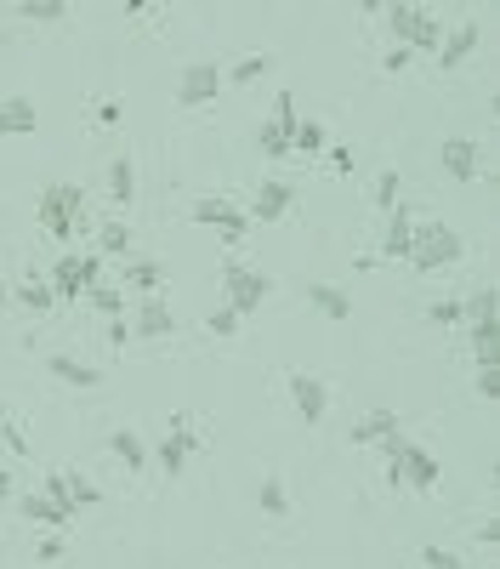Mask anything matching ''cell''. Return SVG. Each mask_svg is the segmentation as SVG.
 Wrapping results in <instances>:
<instances>
[{
    "label": "cell",
    "mask_w": 500,
    "mask_h": 569,
    "mask_svg": "<svg viewBox=\"0 0 500 569\" xmlns=\"http://www.w3.org/2000/svg\"><path fill=\"white\" fill-rule=\"evenodd\" d=\"M216 92H222V63H211V57H193L177 74V103L182 109H205V103H216Z\"/></svg>",
    "instance_id": "1"
},
{
    "label": "cell",
    "mask_w": 500,
    "mask_h": 569,
    "mask_svg": "<svg viewBox=\"0 0 500 569\" xmlns=\"http://www.w3.org/2000/svg\"><path fill=\"white\" fill-rule=\"evenodd\" d=\"M393 34L398 46H438V17H432L426 6H393Z\"/></svg>",
    "instance_id": "2"
},
{
    "label": "cell",
    "mask_w": 500,
    "mask_h": 569,
    "mask_svg": "<svg viewBox=\"0 0 500 569\" xmlns=\"http://www.w3.org/2000/svg\"><path fill=\"white\" fill-rule=\"evenodd\" d=\"M80 205H85V194H80V188H69V182H63V188H52V194L40 200V217H46V222L57 228V234H69V217H74Z\"/></svg>",
    "instance_id": "3"
},
{
    "label": "cell",
    "mask_w": 500,
    "mask_h": 569,
    "mask_svg": "<svg viewBox=\"0 0 500 569\" xmlns=\"http://www.w3.org/2000/svg\"><path fill=\"white\" fill-rule=\"evenodd\" d=\"M188 450H193V433H188V416H171V438L160 445V467L177 478L188 467Z\"/></svg>",
    "instance_id": "4"
},
{
    "label": "cell",
    "mask_w": 500,
    "mask_h": 569,
    "mask_svg": "<svg viewBox=\"0 0 500 569\" xmlns=\"http://www.w3.org/2000/svg\"><path fill=\"white\" fill-rule=\"evenodd\" d=\"M290 393H296V410H301V421H313V427H319V421H324V405H330V398H324V382H319V376H290Z\"/></svg>",
    "instance_id": "5"
},
{
    "label": "cell",
    "mask_w": 500,
    "mask_h": 569,
    "mask_svg": "<svg viewBox=\"0 0 500 569\" xmlns=\"http://www.w3.org/2000/svg\"><path fill=\"white\" fill-rule=\"evenodd\" d=\"M421 240H432V245H409V257H416L421 268H438V262H449V257H461V240H455L449 228H426Z\"/></svg>",
    "instance_id": "6"
},
{
    "label": "cell",
    "mask_w": 500,
    "mask_h": 569,
    "mask_svg": "<svg viewBox=\"0 0 500 569\" xmlns=\"http://www.w3.org/2000/svg\"><path fill=\"white\" fill-rule=\"evenodd\" d=\"M228 297H233V313H239V308H256V302L268 297V280H262V273L233 268V273H228Z\"/></svg>",
    "instance_id": "7"
},
{
    "label": "cell",
    "mask_w": 500,
    "mask_h": 569,
    "mask_svg": "<svg viewBox=\"0 0 500 569\" xmlns=\"http://www.w3.org/2000/svg\"><path fill=\"white\" fill-rule=\"evenodd\" d=\"M17 513H24L29 524H52V530H63V524L74 518V513H63L52 495H24V501H17Z\"/></svg>",
    "instance_id": "8"
},
{
    "label": "cell",
    "mask_w": 500,
    "mask_h": 569,
    "mask_svg": "<svg viewBox=\"0 0 500 569\" xmlns=\"http://www.w3.org/2000/svg\"><path fill=\"white\" fill-rule=\"evenodd\" d=\"M477 34H484V29H477V24H461V29H455V34L444 40V46H438V52H444V57H438V63H444V69H461V63L472 57V46H477Z\"/></svg>",
    "instance_id": "9"
},
{
    "label": "cell",
    "mask_w": 500,
    "mask_h": 569,
    "mask_svg": "<svg viewBox=\"0 0 500 569\" xmlns=\"http://www.w3.org/2000/svg\"><path fill=\"white\" fill-rule=\"evenodd\" d=\"M444 165L461 182H472L477 177V142H466V137H455V142H444Z\"/></svg>",
    "instance_id": "10"
},
{
    "label": "cell",
    "mask_w": 500,
    "mask_h": 569,
    "mask_svg": "<svg viewBox=\"0 0 500 569\" xmlns=\"http://www.w3.org/2000/svg\"><path fill=\"white\" fill-rule=\"evenodd\" d=\"M108 450H114L132 473H142V467H148V445H142L137 433H125V427H120V433H108Z\"/></svg>",
    "instance_id": "11"
},
{
    "label": "cell",
    "mask_w": 500,
    "mask_h": 569,
    "mask_svg": "<svg viewBox=\"0 0 500 569\" xmlns=\"http://www.w3.org/2000/svg\"><path fill=\"white\" fill-rule=\"evenodd\" d=\"M40 125V109L24 97H12V103H0V132H34Z\"/></svg>",
    "instance_id": "12"
},
{
    "label": "cell",
    "mask_w": 500,
    "mask_h": 569,
    "mask_svg": "<svg viewBox=\"0 0 500 569\" xmlns=\"http://www.w3.org/2000/svg\"><path fill=\"white\" fill-rule=\"evenodd\" d=\"M52 376H63L69 388H97L103 376L92 370V365H80V359H69V353H52Z\"/></svg>",
    "instance_id": "13"
},
{
    "label": "cell",
    "mask_w": 500,
    "mask_h": 569,
    "mask_svg": "<svg viewBox=\"0 0 500 569\" xmlns=\"http://www.w3.org/2000/svg\"><path fill=\"white\" fill-rule=\"evenodd\" d=\"M393 433H398V416L376 410V416H364L358 427H353V445H369V438H393Z\"/></svg>",
    "instance_id": "14"
},
{
    "label": "cell",
    "mask_w": 500,
    "mask_h": 569,
    "mask_svg": "<svg viewBox=\"0 0 500 569\" xmlns=\"http://www.w3.org/2000/svg\"><path fill=\"white\" fill-rule=\"evenodd\" d=\"M193 211H200V222H222L228 234H239V228H245V217H239V211H233L228 200H200Z\"/></svg>",
    "instance_id": "15"
},
{
    "label": "cell",
    "mask_w": 500,
    "mask_h": 569,
    "mask_svg": "<svg viewBox=\"0 0 500 569\" xmlns=\"http://www.w3.org/2000/svg\"><path fill=\"white\" fill-rule=\"evenodd\" d=\"M132 188H137V172H132V160L120 154L114 165H108V200H120V205H125V200H132Z\"/></svg>",
    "instance_id": "16"
},
{
    "label": "cell",
    "mask_w": 500,
    "mask_h": 569,
    "mask_svg": "<svg viewBox=\"0 0 500 569\" xmlns=\"http://www.w3.org/2000/svg\"><path fill=\"white\" fill-rule=\"evenodd\" d=\"M296 149H301V154H319V149H324V125H319V120H296V132H290V154H296Z\"/></svg>",
    "instance_id": "17"
},
{
    "label": "cell",
    "mask_w": 500,
    "mask_h": 569,
    "mask_svg": "<svg viewBox=\"0 0 500 569\" xmlns=\"http://www.w3.org/2000/svg\"><path fill=\"white\" fill-rule=\"evenodd\" d=\"M262 513H268V518H285V513H290V490H285V478H262Z\"/></svg>",
    "instance_id": "18"
},
{
    "label": "cell",
    "mask_w": 500,
    "mask_h": 569,
    "mask_svg": "<svg viewBox=\"0 0 500 569\" xmlns=\"http://www.w3.org/2000/svg\"><path fill=\"white\" fill-rule=\"evenodd\" d=\"M285 211H290V188L285 182H268L262 200H256V217H285Z\"/></svg>",
    "instance_id": "19"
},
{
    "label": "cell",
    "mask_w": 500,
    "mask_h": 569,
    "mask_svg": "<svg viewBox=\"0 0 500 569\" xmlns=\"http://www.w3.org/2000/svg\"><path fill=\"white\" fill-rule=\"evenodd\" d=\"M63 484H69V501L85 513V507H97V484L85 478V473H63Z\"/></svg>",
    "instance_id": "20"
},
{
    "label": "cell",
    "mask_w": 500,
    "mask_h": 569,
    "mask_svg": "<svg viewBox=\"0 0 500 569\" xmlns=\"http://www.w3.org/2000/svg\"><path fill=\"white\" fill-rule=\"evenodd\" d=\"M17 12H24V17H34V24H57V17L69 12V0H24Z\"/></svg>",
    "instance_id": "21"
},
{
    "label": "cell",
    "mask_w": 500,
    "mask_h": 569,
    "mask_svg": "<svg viewBox=\"0 0 500 569\" xmlns=\"http://www.w3.org/2000/svg\"><path fill=\"white\" fill-rule=\"evenodd\" d=\"M409 245H416V228H409V217H398L387 234V257H409Z\"/></svg>",
    "instance_id": "22"
},
{
    "label": "cell",
    "mask_w": 500,
    "mask_h": 569,
    "mask_svg": "<svg viewBox=\"0 0 500 569\" xmlns=\"http://www.w3.org/2000/svg\"><path fill=\"white\" fill-rule=\"evenodd\" d=\"M313 302L330 313V319H347V308H353V302H347L341 290H330V285H313Z\"/></svg>",
    "instance_id": "23"
},
{
    "label": "cell",
    "mask_w": 500,
    "mask_h": 569,
    "mask_svg": "<svg viewBox=\"0 0 500 569\" xmlns=\"http://www.w3.org/2000/svg\"><path fill=\"white\" fill-rule=\"evenodd\" d=\"M290 132H296V125H279V120L262 125V149L268 154H290Z\"/></svg>",
    "instance_id": "24"
},
{
    "label": "cell",
    "mask_w": 500,
    "mask_h": 569,
    "mask_svg": "<svg viewBox=\"0 0 500 569\" xmlns=\"http://www.w3.org/2000/svg\"><path fill=\"white\" fill-rule=\"evenodd\" d=\"M165 330H171V313H165L160 302H148V308H142V336H165Z\"/></svg>",
    "instance_id": "25"
},
{
    "label": "cell",
    "mask_w": 500,
    "mask_h": 569,
    "mask_svg": "<svg viewBox=\"0 0 500 569\" xmlns=\"http://www.w3.org/2000/svg\"><path fill=\"white\" fill-rule=\"evenodd\" d=\"M268 63H273V57H262V52H250L245 63H233V80H239V86H245V80H256V74H268Z\"/></svg>",
    "instance_id": "26"
},
{
    "label": "cell",
    "mask_w": 500,
    "mask_h": 569,
    "mask_svg": "<svg viewBox=\"0 0 500 569\" xmlns=\"http://www.w3.org/2000/svg\"><path fill=\"white\" fill-rule=\"evenodd\" d=\"M0 438H6V445H12L17 456H24V450H29V438H24V433H17V427H12V416H6V405H0Z\"/></svg>",
    "instance_id": "27"
},
{
    "label": "cell",
    "mask_w": 500,
    "mask_h": 569,
    "mask_svg": "<svg viewBox=\"0 0 500 569\" xmlns=\"http://www.w3.org/2000/svg\"><path fill=\"white\" fill-rule=\"evenodd\" d=\"M421 558H426V569H461V564H455V558L444 553V546H426V553H421Z\"/></svg>",
    "instance_id": "28"
},
{
    "label": "cell",
    "mask_w": 500,
    "mask_h": 569,
    "mask_svg": "<svg viewBox=\"0 0 500 569\" xmlns=\"http://www.w3.org/2000/svg\"><path fill=\"white\" fill-rule=\"evenodd\" d=\"M432 319H438V325H455V319H461V302H432Z\"/></svg>",
    "instance_id": "29"
},
{
    "label": "cell",
    "mask_w": 500,
    "mask_h": 569,
    "mask_svg": "<svg viewBox=\"0 0 500 569\" xmlns=\"http://www.w3.org/2000/svg\"><path fill=\"white\" fill-rule=\"evenodd\" d=\"M398 69H409V46H393V52H387V74H398Z\"/></svg>",
    "instance_id": "30"
},
{
    "label": "cell",
    "mask_w": 500,
    "mask_h": 569,
    "mask_svg": "<svg viewBox=\"0 0 500 569\" xmlns=\"http://www.w3.org/2000/svg\"><path fill=\"white\" fill-rule=\"evenodd\" d=\"M393 200H398V177L387 172V177H381V205H393Z\"/></svg>",
    "instance_id": "31"
},
{
    "label": "cell",
    "mask_w": 500,
    "mask_h": 569,
    "mask_svg": "<svg viewBox=\"0 0 500 569\" xmlns=\"http://www.w3.org/2000/svg\"><path fill=\"white\" fill-rule=\"evenodd\" d=\"M103 240H108V250H125V245H132V234H125V228H108Z\"/></svg>",
    "instance_id": "32"
},
{
    "label": "cell",
    "mask_w": 500,
    "mask_h": 569,
    "mask_svg": "<svg viewBox=\"0 0 500 569\" xmlns=\"http://www.w3.org/2000/svg\"><path fill=\"white\" fill-rule=\"evenodd\" d=\"M233 319H239V313H233V308H222V313L211 319V330H222V336H228V330H233Z\"/></svg>",
    "instance_id": "33"
},
{
    "label": "cell",
    "mask_w": 500,
    "mask_h": 569,
    "mask_svg": "<svg viewBox=\"0 0 500 569\" xmlns=\"http://www.w3.org/2000/svg\"><path fill=\"white\" fill-rule=\"evenodd\" d=\"M0 495H12V473L6 467H0Z\"/></svg>",
    "instance_id": "34"
},
{
    "label": "cell",
    "mask_w": 500,
    "mask_h": 569,
    "mask_svg": "<svg viewBox=\"0 0 500 569\" xmlns=\"http://www.w3.org/2000/svg\"><path fill=\"white\" fill-rule=\"evenodd\" d=\"M387 6V0H358V12H381Z\"/></svg>",
    "instance_id": "35"
},
{
    "label": "cell",
    "mask_w": 500,
    "mask_h": 569,
    "mask_svg": "<svg viewBox=\"0 0 500 569\" xmlns=\"http://www.w3.org/2000/svg\"><path fill=\"white\" fill-rule=\"evenodd\" d=\"M0 297H6V290H0Z\"/></svg>",
    "instance_id": "36"
}]
</instances>
